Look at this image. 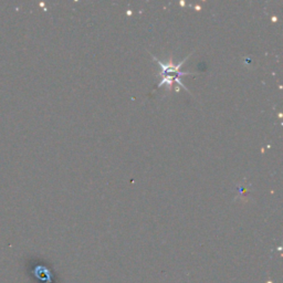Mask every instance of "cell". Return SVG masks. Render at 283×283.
Wrapping results in <instances>:
<instances>
[{"label":"cell","instance_id":"1","mask_svg":"<svg viewBox=\"0 0 283 283\" xmlns=\"http://www.w3.org/2000/svg\"><path fill=\"white\" fill-rule=\"evenodd\" d=\"M153 58H154V60L157 61L158 65L162 68V72H161L162 76H165L168 73H176L177 75H187V74H190V73H187V72H181V71H179V68H181L182 64L184 63V61H186L187 58L184 59V61H182V62H179L178 64H174L172 62V60H169V62H167V63H163L162 61H159L158 59H156L155 56H153Z\"/></svg>","mask_w":283,"mask_h":283}]
</instances>
